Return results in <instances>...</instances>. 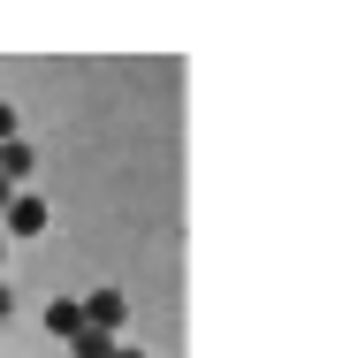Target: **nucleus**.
<instances>
[]
</instances>
